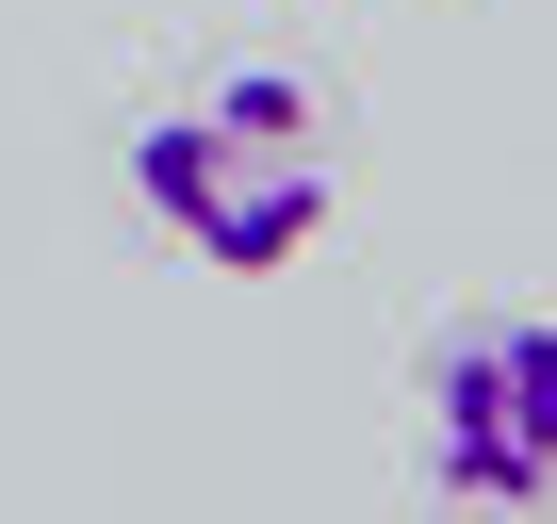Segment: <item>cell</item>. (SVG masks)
<instances>
[{"instance_id": "1", "label": "cell", "mask_w": 557, "mask_h": 524, "mask_svg": "<svg viewBox=\"0 0 557 524\" xmlns=\"http://www.w3.org/2000/svg\"><path fill=\"white\" fill-rule=\"evenodd\" d=\"M132 197H148L197 262L278 279V262L329 246V213H345L329 99H312V83H278V66H230V83H197V99H164V115L132 132Z\"/></svg>"}, {"instance_id": "2", "label": "cell", "mask_w": 557, "mask_h": 524, "mask_svg": "<svg viewBox=\"0 0 557 524\" xmlns=\"http://www.w3.org/2000/svg\"><path fill=\"white\" fill-rule=\"evenodd\" d=\"M426 475H443V508L557 491V312H459L426 345Z\"/></svg>"}]
</instances>
